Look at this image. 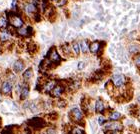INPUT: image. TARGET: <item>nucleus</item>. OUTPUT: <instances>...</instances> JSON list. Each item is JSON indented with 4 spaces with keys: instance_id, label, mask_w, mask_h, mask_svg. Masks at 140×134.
<instances>
[{
    "instance_id": "1",
    "label": "nucleus",
    "mask_w": 140,
    "mask_h": 134,
    "mask_svg": "<svg viewBox=\"0 0 140 134\" xmlns=\"http://www.w3.org/2000/svg\"><path fill=\"white\" fill-rule=\"evenodd\" d=\"M112 82H113L115 87H118L119 88V87L124 85V83H125V77H124V75H122V74H114L112 76Z\"/></svg>"
},
{
    "instance_id": "2",
    "label": "nucleus",
    "mask_w": 140,
    "mask_h": 134,
    "mask_svg": "<svg viewBox=\"0 0 140 134\" xmlns=\"http://www.w3.org/2000/svg\"><path fill=\"white\" fill-rule=\"evenodd\" d=\"M12 89H13V85H12V82H10V81H4V82L2 83V85H1V91L5 95L11 93Z\"/></svg>"
},
{
    "instance_id": "3",
    "label": "nucleus",
    "mask_w": 140,
    "mask_h": 134,
    "mask_svg": "<svg viewBox=\"0 0 140 134\" xmlns=\"http://www.w3.org/2000/svg\"><path fill=\"white\" fill-rule=\"evenodd\" d=\"M48 55H49V58H50V60L52 61V62L57 63V62H60V60H61L60 55L58 54V52L55 50V48H54V47L50 49V51L48 52Z\"/></svg>"
},
{
    "instance_id": "4",
    "label": "nucleus",
    "mask_w": 140,
    "mask_h": 134,
    "mask_svg": "<svg viewBox=\"0 0 140 134\" xmlns=\"http://www.w3.org/2000/svg\"><path fill=\"white\" fill-rule=\"evenodd\" d=\"M24 9L26 10L27 14H35V13L38 12V8H37V5L34 4L33 2H30V3H27L24 7Z\"/></svg>"
},
{
    "instance_id": "5",
    "label": "nucleus",
    "mask_w": 140,
    "mask_h": 134,
    "mask_svg": "<svg viewBox=\"0 0 140 134\" xmlns=\"http://www.w3.org/2000/svg\"><path fill=\"white\" fill-rule=\"evenodd\" d=\"M79 45H80V50H81V52H82L83 54H87V53L90 51L89 50L90 45H89V42H88L87 39H83V40H81V42L79 43Z\"/></svg>"
},
{
    "instance_id": "6",
    "label": "nucleus",
    "mask_w": 140,
    "mask_h": 134,
    "mask_svg": "<svg viewBox=\"0 0 140 134\" xmlns=\"http://www.w3.org/2000/svg\"><path fill=\"white\" fill-rule=\"evenodd\" d=\"M24 69V63L22 60H17L15 61V63L13 64V70L15 73H19Z\"/></svg>"
},
{
    "instance_id": "7",
    "label": "nucleus",
    "mask_w": 140,
    "mask_h": 134,
    "mask_svg": "<svg viewBox=\"0 0 140 134\" xmlns=\"http://www.w3.org/2000/svg\"><path fill=\"white\" fill-rule=\"evenodd\" d=\"M104 128L105 129H110V130H119L122 128L119 123H116V122H108V123H105L104 124Z\"/></svg>"
},
{
    "instance_id": "8",
    "label": "nucleus",
    "mask_w": 140,
    "mask_h": 134,
    "mask_svg": "<svg viewBox=\"0 0 140 134\" xmlns=\"http://www.w3.org/2000/svg\"><path fill=\"white\" fill-rule=\"evenodd\" d=\"M100 46H101V43L99 41H93L91 44H90V48L89 50L92 54H96L98 53L99 49H100Z\"/></svg>"
},
{
    "instance_id": "9",
    "label": "nucleus",
    "mask_w": 140,
    "mask_h": 134,
    "mask_svg": "<svg viewBox=\"0 0 140 134\" xmlns=\"http://www.w3.org/2000/svg\"><path fill=\"white\" fill-rule=\"evenodd\" d=\"M127 50L128 53H130V54H136V53H138L140 51V46L138 44H136V43H130L128 45Z\"/></svg>"
},
{
    "instance_id": "10",
    "label": "nucleus",
    "mask_w": 140,
    "mask_h": 134,
    "mask_svg": "<svg viewBox=\"0 0 140 134\" xmlns=\"http://www.w3.org/2000/svg\"><path fill=\"white\" fill-rule=\"evenodd\" d=\"M71 113L73 115V117H74V119L77 120V121H79V120H81L83 117L82 115V112H81V110L79 108H77V107H74V108H72L71 110Z\"/></svg>"
},
{
    "instance_id": "11",
    "label": "nucleus",
    "mask_w": 140,
    "mask_h": 134,
    "mask_svg": "<svg viewBox=\"0 0 140 134\" xmlns=\"http://www.w3.org/2000/svg\"><path fill=\"white\" fill-rule=\"evenodd\" d=\"M10 38H11V33L8 31V30H2V31H0V40L2 42L8 41Z\"/></svg>"
},
{
    "instance_id": "12",
    "label": "nucleus",
    "mask_w": 140,
    "mask_h": 134,
    "mask_svg": "<svg viewBox=\"0 0 140 134\" xmlns=\"http://www.w3.org/2000/svg\"><path fill=\"white\" fill-rule=\"evenodd\" d=\"M28 95H29V87H28V85H24L22 87V89H21V92H20L21 100H25L26 98L28 97Z\"/></svg>"
},
{
    "instance_id": "13",
    "label": "nucleus",
    "mask_w": 140,
    "mask_h": 134,
    "mask_svg": "<svg viewBox=\"0 0 140 134\" xmlns=\"http://www.w3.org/2000/svg\"><path fill=\"white\" fill-rule=\"evenodd\" d=\"M95 110L96 112H103L104 111V103L101 99H98L95 103Z\"/></svg>"
},
{
    "instance_id": "14",
    "label": "nucleus",
    "mask_w": 140,
    "mask_h": 134,
    "mask_svg": "<svg viewBox=\"0 0 140 134\" xmlns=\"http://www.w3.org/2000/svg\"><path fill=\"white\" fill-rule=\"evenodd\" d=\"M71 49L74 51L76 56L79 55V53H80V45H79L78 42H76V41L72 42V44H71Z\"/></svg>"
},
{
    "instance_id": "15",
    "label": "nucleus",
    "mask_w": 140,
    "mask_h": 134,
    "mask_svg": "<svg viewBox=\"0 0 140 134\" xmlns=\"http://www.w3.org/2000/svg\"><path fill=\"white\" fill-rule=\"evenodd\" d=\"M17 34L19 36H23V37H28V30H27V27H20L17 30Z\"/></svg>"
},
{
    "instance_id": "16",
    "label": "nucleus",
    "mask_w": 140,
    "mask_h": 134,
    "mask_svg": "<svg viewBox=\"0 0 140 134\" xmlns=\"http://www.w3.org/2000/svg\"><path fill=\"white\" fill-rule=\"evenodd\" d=\"M62 93V88L61 86H55L53 89H52V95L55 96V97H59Z\"/></svg>"
},
{
    "instance_id": "17",
    "label": "nucleus",
    "mask_w": 140,
    "mask_h": 134,
    "mask_svg": "<svg viewBox=\"0 0 140 134\" xmlns=\"http://www.w3.org/2000/svg\"><path fill=\"white\" fill-rule=\"evenodd\" d=\"M32 75H33L32 69H31V68H28V69H26L25 72L23 73V78H24V79H26V80H29V79L32 77Z\"/></svg>"
},
{
    "instance_id": "18",
    "label": "nucleus",
    "mask_w": 140,
    "mask_h": 134,
    "mask_svg": "<svg viewBox=\"0 0 140 134\" xmlns=\"http://www.w3.org/2000/svg\"><path fill=\"white\" fill-rule=\"evenodd\" d=\"M110 120H113V121H116V120H118V119H120L121 118V114L119 113V112H116V111H114V112H112L111 114H110Z\"/></svg>"
},
{
    "instance_id": "19",
    "label": "nucleus",
    "mask_w": 140,
    "mask_h": 134,
    "mask_svg": "<svg viewBox=\"0 0 140 134\" xmlns=\"http://www.w3.org/2000/svg\"><path fill=\"white\" fill-rule=\"evenodd\" d=\"M8 27V20L5 17H0V28H6Z\"/></svg>"
},
{
    "instance_id": "20",
    "label": "nucleus",
    "mask_w": 140,
    "mask_h": 134,
    "mask_svg": "<svg viewBox=\"0 0 140 134\" xmlns=\"http://www.w3.org/2000/svg\"><path fill=\"white\" fill-rule=\"evenodd\" d=\"M37 49H38V47H37V45L35 44V43H30V44L28 45V51L30 52V53H35V52L37 51Z\"/></svg>"
},
{
    "instance_id": "21",
    "label": "nucleus",
    "mask_w": 140,
    "mask_h": 134,
    "mask_svg": "<svg viewBox=\"0 0 140 134\" xmlns=\"http://www.w3.org/2000/svg\"><path fill=\"white\" fill-rule=\"evenodd\" d=\"M55 87V82L54 81H50L45 85V90L46 91H52V89Z\"/></svg>"
},
{
    "instance_id": "22",
    "label": "nucleus",
    "mask_w": 140,
    "mask_h": 134,
    "mask_svg": "<svg viewBox=\"0 0 140 134\" xmlns=\"http://www.w3.org/2000/svg\"><path fill=\"white\" fill-rule=\"evenodd\" d=\"M85 66H86V63L84 61H79L78 65H77V68H78V70H82L85 68Z\"/></svg>"
},
{
    "instance_id": "23",
    "label": "nucleus",
    "mask_w": 140,
    "mask_h": 134,
    "mask_svg": "<svg viewBox=\"0 0 140 134\" xmlns=\"http://www.w3.org/2000/svg\"><path fill=\"white\" fill-rule=\"evenodd\" d=\"M137 36V31H132V32H129V34H128V37H129V39L130 40H133V39H135V37Z\"/></svg>"
},
{
    "instance_id": "24",
    "label": "nucleus",
    "mask_w": 140,
    "mask_h": 134,
    "mask_svg": "<svg viewBox=\"0 0 140 134\" xmlns=\"http://www.w3.org/2000/svg\"><path fill=\"white\" fill-rule=\"evenodd\" d=\"M70 47L68 46V44L66 43V44H64L63 46H62V50H63L64 53H66V54H69L70 53Z\"/></svg>"
},
{
    "instance_id": "25",
    "label": "nucleus",
    "mask_w": 140,
    "mask_h": 134,
    "mask_svg": "<svg viewBox=\"0 0 140 134\" xmlns=\"http://www.w3.org/2000/svg\"><path fill=\"white\" fill-rule=\"evenodd\" d=\"M29 108H30V110H31L32 112H37V106H36V104H35L34 102L30 103Z\"/></svg>"
},
{
    "instance_id": "26",
    "label": "nucleus",
    "mask_w": 140,
    "mask_h": 134,
    "mask_svg": "<svg viewBox=\"0 0 140 134\" xmlns=\"http://www.w3.org/2000/svg\"><path fill=\"white\" fill-rule=\"evenodd\" d=\"M66 1H67V0H58L57 2H56V6L57 7L64 6V5L66 4Z\"/></svg>"
},
{
    "instance_id": "27",
    "label": "nucleus",
    "mask_w": 140,
    "mask_h": 134,
    "mask_svg": "<svg viewBox=\"0 0 140 134\" xmlns=\"http://www.w3.org/2000/svg\"><path fill=\"white\" fill-rule=\"evenodd\" d=\"M33 17H34V21H35V22H39V21H41V15H40L38 12L35 13V14L33 15Z\"/></svg>"
},
{
    "instance_id": "28",
    "label": "nucleus",
    "mask_w": 140,
    "mask_h": 134,
    "mask_svg": "<svg viewBox=\"0 0 140 134\" xmlns=\"http://www.w3.org/2000/svg\"><path fill=\"white\" fill-rule=\"evenodd\" d=\"M134 63L136 66H140V54H138L136 57L134 58Z\"/></svg>"
},
{
    "instance_id": "29",
    "label": "nucleus",
    "mask_w": 140,
    "mask_h": 134,
    "mask_svg": "<svg viewBox=\"0 0 140 134\" xmlns=\"http://www.w3.org/2000/svg\"><path fill=\"white\" fill-rule=\"evenodd\" d=\"M97 121H98V124L102 125V124H103V122L105 121V118H104L103 116H99V117L97 118Z\"/></svg>"
},
{
    "instance_id": "30",
    "label": "nucleus",
    "mask_w": 140,
    "mask_h": 134,
    "mask_svg": "<svg viewBox=\"0 0 140 134\" xmlns=\"http://www.w3.org/2000/svg\"><path fill=\"white\" fill-rule=\"evenodd\" d=\"M73 134H83V131L80 128H75L73 130Z\"/></svg>"
},
{
    "instance_id": "31",
    "label": "nucleus",
    "mask_w": 140,
    "mask_h": 134,
    "mask_svg": "<svg viewBox=\"0 0 140 134\" xmlns=\"http://www.w3.org/2000/svg\"><path fill=\"white\" fill-rule=\"evenodd\" d=\"M16 7H17V0H12L11 8H12V9H16Z\"/></svg>"
},
{
    "instance_id": "32",
    "label": "nucleus",
    "mask_w": 140,
    "mask_h": 134,
    "mask_svg": "<svg viewBox=\"0 0 140 134\" xmlns=\"http://www.w3.org/2000/svg\"><path fill=\"white\" fill-rule=\"evenodd\" d=\"M109 51H110V53H113V52L115 51V45H114V44H111V45H110Z\"/></svg>"
},
{
    "instance_id": "33",
    "label": "nucleus",
    "mask_w": 140,
    "mask_h": 134,
    "mask_svg": "<svg viewBox=\"0 0 140 134\" xmlns=\"http://www.w3.org/2000/svg\"><path fill=\"white\" fill-rule=\"evenodd\" d=\"M96 17H97L98 19L103 20V15H102V13H101V12H98V13H97V14H96Z\"/></svg>"
},
{
    "instance_id": "34",
    "label": "nucleus",
    "mask_w": 140,
    "mask_h": 134,
    "mask_svg": "<svg viewBox=\"0 0 140 134\" xmlns=\"http://www.w3.org/2000/svg\"><path fill=\"white\" fill-rule=\"evenodd\" d=\"M47 134H56V131L54 129H48L47 130Z\"/></svg>"
},
{
    "instance_id": "35",
    "label": "nucleus",
    "mask_w": 140,
    "mask_h": 134,
    "mask_svg": "<svg viewBox=\"0 0 140 134\" xmlns=\"http://www.w3.org/2000/svg\"><path fill=\"white\" fill-rule=\"evenodd\" d=\"M138 21V17L137 18H135L134 20H132V24H131V26H135L136 25V22Z\"/></svg>"
},
{
    "instance_id": "36",
    "label": "nucleus",
    "mask_w": 140,
    "mask_h": 134,
    "mask_svg": "<svg viewBox=\"0 0 140 134\" xmlns=\"http://www.w3.org/2000/svg\"><path fill=\"white\" fill-rule=\"evenodd\" d=\"M125 33H127V29H126V28H124V29L122 30V32H121V34H125Z\"/></svg>"
},
{
    "instance_id": "37",
    "label": "nucleus",
    "mask_w": 140,
    "mask_h": 134,
    "mask_svg": "<svg viewBox=\"0 0 140 134\" xmlns=\"http://www.w3.org/2000/svg\"><path fill=\"white\" fill-rule=\"evenodd\" d=\"M137 102L140 103V95H138V97H137Z\"/></svg>"
},
{
    "instance_id": "38",
    "label": "nucleus",
    "mask_w": 140,
    "mask_h": 134,
    "mask_svg": "<svg viewBox=\"0 0 140 134\" xmlns=\"http://www.w3.org/2000/svg\"><path fill=\"white\" fill-rule=\"evenodd\" d=\"M111 134H118L117 132H114V133H111Z\"/></svg>"
},
{
    "instance_id": "39",
    "label": "nucleus",
    "mask_w": 140,
    "mask_h": 134,
    "mask_svg": "<svg viewBox=\"0 0 140 134\" xmlns=\"http://www.w3.org/2000/svg\"><path fill=\"white\" fill-rule=\"evenodd\" d=\"M52 1H55V2H57L58 0H52Z\"/></svg>"
}]
</instances>
